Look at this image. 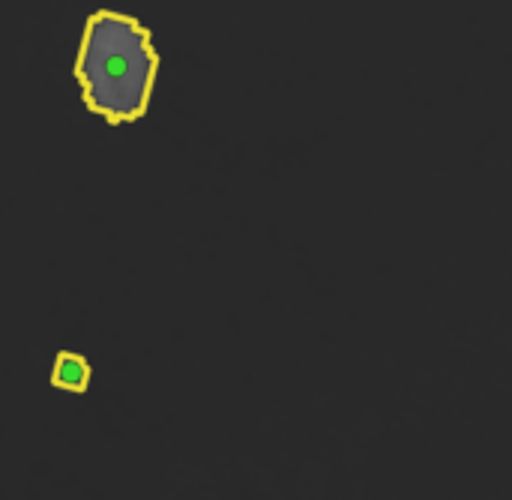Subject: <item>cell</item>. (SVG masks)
<instances>
[{
    "mask_svg": "<svg viewBox=\"0 0 512 500\" xmlns=\"http://www.w3.org/2000/svg\"><path fill=\"white\" fill-rule=\"evenodd\" d=\"M156 72L159 57L144 24L114 9L87 18L75 75L93 114L108 123L138 120L150 105Z\"/></svg>",
    "mask_w": 512,
    "mask_h": 500,
    "instance_id": "1",
    "label": "cell"
},
{
    "mask_svg": "<svg viewBox=\"0 0 512 500\" xmlns=\"http://www.w3.org/2000/svg\"><path fill=\"white\" fill-rule=\"evenodd\" d=\"M51 384L63 393H84L90 387V363L72 351L57 354L51 369Z\"/></svg>",
    "mask_w": 512,
    "mask_h": 500,
    "instance_id": "2",
    "label": "cell"
}]
</instances>
